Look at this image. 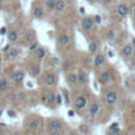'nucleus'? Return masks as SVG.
Returning <instances> with one entry per match:
<instances>
[{"instance_id":"1","label":"nucleus","mask_w":135,"mask_h":135,"mask_svg":"<svg viewBox=\"0 0 135 135\" xmlns=\"http://www.w3.org/2000/svg\"><path fill=\"white\" fill-rule=\"evenodd\" d=\"M62 121L60 119H52L50 122H49V128L52 132H58L62 129Z\"/></svg>"},{"instance_id":"2","label":"nucleus","mask_w":135,"mask_h":135,"mask_svg":"<svg viewBox=\"0 0 135 135\" xmlns=\"http://www.w3.org/2000/svg\"><path fill=\"white\" fill-rule=\"evenodd\" d=\"M105 100L108 105H115L116 101H117V93L114 92V91H109L107 92L105 96Z\"/></svg>"},{"instance_id":"3","label":"nucleus","mask_w":135,"mask_h":135,"mask_svg":"<svg viewBox=\"0 0 135 135\" xmlns=\"http://www.w3.org/2000/svg\"><path fill=\"white\" fill-rule=\"evenodd\" d=\"M74 105H75V108L77 110L83 109L86 105V98L84 96H78L74 101Z\"/></svg>"},{"instance_id":"4","label":"nucleus","mask_w":135,"mask_h":135,"mask_svg":"<svg viewBox=\"0 0 135 135\" xmlns=\"http://www.w3.org/2000/svg\"><path fill=\"white\" fill-rule=\"evenodd\" d=\"M133 52H134V48L132 46V44H126L124 48L121 49V55L126 58H129L133 55Z\"/></svg>"},{"instance_id":"5","label":"nucleus","mask_w":135,"mask_h":135,"mask_svg":"<svg viewBox=\"0 0 135 135\" xmlns=\"http://www.w3.org/2000/svg\"><path fill=\"white\" fill-rule=\"evenodd\" d=\"M81 26L83 30L89 31V30H91L93 26H94V20H93L92 18H90V17L83 18L81 21Z\"/></svg>"},{"instance_id":"6","label":"nucleus","mask_w":135,"mask_h":135,"mask_svg":"<svg viewBox=\"0 0 135 135\" xmlns=\"http://www.w3.org/2000/svg\"><path fill=\"white\" fill-rule=\"evenodd\" d=\"M129 13V6L126 3H120L117 6V14L120 17H126Z\"/></svg>"},{"instance_id":"7","label":"nucleus","mask_w":135,"mask_h":135,"mask_svg":"<svg viewBox=\"0 0 135 135\" xmlns=\"http://www.w3.org/2000/svg\"><path fill=\"white\" fill-rule=\"evenodd\" d=\"M39 126H40V120L38 118H32V119H30L27 121V128L32 131L37 130L39 128Z\"/></svg>"},{"instance_id":"8","label":"nucleus","mask_w":135,"mask_h":135,"mask_svg":"<svg viewBox=\"0 0 135 135\" xmlns=\"http://www.w3.org/2000/svg\"><path fill=\"white\" fill-rule=\"evenodd\" d=\"M55 82H56V78H55L54 74H46L45 76H44V83H45V86H52L55 84Z\"/></svg>"},{"instance_id":"9","label":"nucleus","mask_w":135,"mask_h":135,"mask_svg":"<svg viewBox=\"0 0 135 135\" xmlns=\"http://www.w3.org/2000/svg\"><path fill=\"white\" fill-rule=\"evenodd\" d=\"M99 110H100V107H99V105L97 102H93L92 105H90V108H89V113H90L91 116H96L97 114L99 113Z\"/></svg>"},{"instance_id":"10","label":"nucleus","mask_w":135,"mask_h":135,"mask_svg":"<svg viewBox=\"0 0 135 135\" xmlns=\"http://www.w3.org/2000/svg\"><path fill=\"white\" fill-rule=\"evenodd\" d=\"M65 2L63 0H57L56 3H55V11L57 13H61L65 10Z\"/></svg>"},{"instance_id":"11","label":"nucleus","mask_w":135,"mask_h":135,"mask_svg":"<svg viewBox=\"0 0 135 135\" xmlns=\"http://www.w3.org/2000/svg\"><path fill=\"white\" fill-rule=\"evenodd\" d=\"M12 78H13V80H14L15 82L19 83V82H21L23 80V78H24V74H23L22 72H15V73L12 74Z\"/></svg>"},{"instance_id":"12","label":"nucleus","mask_w":135,"mask_h":135,"mask_svg":"<svg viewBox=\"0 0 135 135\" xmlns=\"http://www.w3.org/2000/svg\"><path fill=\"white\" fill-rule=\"evenodd\" d=\"M43 10H42V8H40V6H37V8H34L33 11V15L34 17H35L36 19H41L42 17H43Z\"/></svg>"},{"instance_id":"13","label":"nucleus","mask_w":135,"mask_h":135,"mask_svg":"<svg viewBox=\"0 0 135 135\" xmlns=\"http://www.w3.org/2000/svg\"><path fill=\"white\" fill-rule=\"evenodd\" d=\"M58 41H59V43H60L61 45H68V44L70 43V41H71V39H70V37L68 35L62 34V35L59 37Z\"/></svg>"},{"instance_id":"14","label":"nucleus","mask_w":135,"mask_h":135,"mask_svg":"<svg viewBox=\"0 0 135 135\" xmlns=\"http://www.w3.org/2000/svg\"><path fill=\"white\" fill-rule=\"evenodd\" d=\"M105 62V56H103L102 54H98L95 56L94 58V63L96 67H99V65H101L102 63Z\"/></svg>"},{"instance_id":"15","label":"nucleus","mask_w":135,"mask_h":135,"mask_svg":"<svg viewBox=\"0 0 135 135\" xmlns=\"http://www.w3.org/2000/svg\"><path fill=\"white\" fill-rule=\"evenodd\" d=\"M99 78H100L101 81H103V82H108L110 79H111V74H110L108 71H105V72H102V73L100 74Z\"/></svg>"},{"instance_id":"16","label":"nucleus","mask_w":135,"mask_h":135,"mask_svg":"<svg viewBox=\"0 0 135 135\" xmlns=\"http://www.w3.org/2000/svg\"><path fill=\"white\" fill-rule=\"evenodd\" d=\"M45 50L44 49H37L36 50V57L38 58V60H42V59L45 57Z\"/></svg>"},{"instance_id":"17","label":"nucleus","mask_w":135,"mask_h":135,"mask_svg":"<svg viewBox=\"0 0 135 135\" xmlns=\"http://www.w3.org/2000/svg\"><path fill=\"white\" fill-rule=\"evenodd\" d=\"M55 99H56V95H55L54 93L50 92V93H48V94H46V96H45V101H46L48 103H50V105L54 103V102H55Z\"/></svg>"},{"instance_id":"18","label":"nucleus","mask_w":135,"mask_h":135,"mask_svg":"<svg viewBox=\"0 0 135 135\" xmlns=\"http://www.w3.org/2000/svg\"><path fill=\"white\" fill-rule=\"evenodd\" d=\"M8 89V81L5 78H0V92H4Z\"/></svg>"},{"instance_id":"19","label":"nucleus","mask_w":135,"mask_h":135,"mask_svg":"<svg viewBox=\"0 0 135 135\" xmlns=\"http://www.w3.org/2000/svg\"><path fill=\"white\" fill-rule=\"evenodd\" d=\"M77 77H78V82L79 83H84L86 80V75L84 72H79V73L77 74Z\"/></svg>"},{"instance_id":"20","label":"nucleus","mask_w":135,"mask_h":135,"mask_svg":"<svg viewBox=\"0 0 135 135\" xmlns=\"http://www.w3.org/2000/svg\"><path fill=\"white\" fill-rule=\"evenodd\" d=\"M8 37L10 41H16L17 38H18V33H17L16 31H11L10 33H8Z\"/></svg>"},{"instance_id":"21","label":"nucleus","mask_w":135,"mask_h":135,"mask_svg":"<svg viewBox=\"0 0 135 135\" xmlns=\"http://www.w3.org/2000/svg\"><path fill=\"white\" fill-rule=\"evenodd\" d=\"M97 49H98V44H97L96 42L95 41L90 42V44H89V51H90L91 53H95L97 51Z\"/></svg>"},{"instance_id":"22","label":"nucleus","mask_w":135,"mask_h":135,"mask_svg":"<svg viewBox=\"0 0 135 135\" xmlns=\"http://www.w3.org/2000/svg\"><path fill=\"white\" fill-rule=\"evenodd\" d=\"M69 81L72 84H76L78 82V77L76 74H70L69 75Z\"/></svg>"},{"instance_id":"23","label":"nucleus","mask_w":135,"mask_h":135,"mask_svg":"<svg viewBox=\"0 0 135 135\" xmlns=\"http://www.w3.org/2000/svg\"><path fill=\"white\" fill-rule=\"evenodd\" d=\"M18 54H19V51L17 49H11L8 51V57L10 58H15V57L18 56Z\"/></svg>"},{"instance_id":"24","label":"nucleus","mask_w":135,"mask_h":135,"mask_svg":"<svg viewBox=\"0 0 135 135\" xmlns=\"http://www.w3.org/2000/svg\"><path fill=\"white\" fill-rule=\"evenodd\" d=\"M55 3H56V0H46V8L48 10H54L55 8Z\"/></svg>"},{"instance_id":"25","label":"nucleus","mask_w":135,"mask_h":135,"mask_svg":"<svg viewBox=\"0 0 135 135\" xmlns=\"http://www.w3.org/2000/svg\"><path fill=\"white\" fill-rule=\"evenodd\" d=\"M105 38H107L108 40H113L114 38H115V32H114L113 30L108 31L107 34H105Z\"/></svg>"},{"instance_id":"26","label":"nucleus","mask_w":135,"mask_h":135,"mask_svg":"<svg viewBox=\"0 0 135 135\" xmlns=\"http://www.w3.org/2000/svg\"><path fill=\"white\" fill-rule=\"evenodd\" d=\"M39 73H40V68L38 67V65H35V67H33V69H32V71H31L32 76L36 77V76L39 75Z\"/></svg>"},{"instance_id":"27","label":"nucleus","mask_w":135,"mask_h":135,"mask_svg":"<svg viewBox=\"0 0 135 135\" xmlns=\"http://www.w3.org/2000/svg\"><path fill=\"white\" fill-rule=\"evenodd\" d=\"M110 131L111 132H114V133H117L118 131H119V129H118V124H111V127H110Z\"/></svg>"},{"instance_id":"28","label":"nucleus","mask_w":135,"mask_h":135,"mask_svg":"<svg viewBox=\"0 0 135 135\" xmlns=\"http://www.w3.org/2000/svg\"><path fill=\"white\" fill-rule=\"evenodd\" d=\"M55 102H56V105H61V103H62V96H61V94H57L56 95Z\"/></svg>"},{"instance_id":"29","label":"nucleus","mask_w":135,"mask_h":135,"mask_svg":"<svg viewBox=\"0 0 135 135\" xmlns=\"http://www.w3.org/2000/svg\"><path fill=\"white\" fill-rule=\"evenodd\" d=\"M94 20H95V22L96 23H100L101 22V18H100V16H95V18H94Z\"/></svg>"},{"instance_id":"30","label":"nucleus","mask_w":135,"mask_h":135,"mask_svg":"<svg viewBox=\"0 0 135 135\" xmlns=\"http://www.w3.org/2000/svg\"><path fill=\"white\" fill-rule=\"evenodd\" d=\"M17 97H18L19 100H23V99L25 98V95L23 94V93H20V94H18V96H17Z\"/></svg>"},{"instance_id":"31","label":"nucleus","mask_w":135,"mask_h":135,"mask_svg":"<svg viewBox=\"0 0 135 135\" xmlns=\"http://www.w3.org/2000/svg\"><path fill=\"white\" fill-rule=\"evenodd\" d=\"M8 116H11V117H15V115H16V114H15V112L14 111H8Z\"/></svg>"},{"instance_id":"32","label":"nucleus","mask_w":135,"mask_h":135,"mask_svg":"<svg viewBox=\"0 0 135 135\" xmlns=\"http://www.w3.org/2000/svg\"><path fill=\"white\" fill-rule=\"evenodd\" d=\"M33 50H37V43H35V44H32L31 46H30V51H33Z\"/></svg>"},{"instance_id":"33","label":"nucleus","mask_w":135,"mask_h":135,"mask_svg":"<svg viewBox=\"0 0 135 135\" xmlns=\"http://www.w3.org/2000/svg\"><path fill=\"white\" fill-rule=\"evenodd\" d=\"M10 50H11V45H10V44H6V45L3 48V52H8V51H10Z\"/></svg>"},{"instance_id":"34","label":"nucleus","mask_w":135,"mask_h":135,"mask_svg":"<svg viewBox=\"0 0 135 135\" xmlns=\"http://www.w3.org/2000/svg\"><path fill=\"white\" fill-rule=\"evenodd\" d=\"M6 32V29L5 27H1V30H0V35H4Z\"/></svg>"},{"instance_id":"35","label":"nucleus","mask_w":135,"mask_h":135,"mask_svg":"<svg viewBox=\"0 0 135 135\" xmlns=\"http://www.w3.org/2000/svg\"><path fill=\"white\" fill-rule=\"evenodd\" d=\"M63 96L65 97V102H67V103H69V95H67V92H65V93H63Z\"/></svg>"},{"instance_id":"36","label":"nucleus","mask_w":135,"mask_h":135,"mask_svg":"<svg viewBox=\"0 0 135 135\" xmlns=\"http://www.w3.org/2000/svg\"><path fill=\"white\" fill-rule=\"evenodd\" d=\"M112 1H113V0H102V2H103L105 4H110Z\"/></svg>"},{"instance_id":"37","label":"nucleus","mask_w":135,"mask_h":135,"mask_svg":"<svg viewBox=\"0 0 135 135\" xmlns=\"http://www.w3.org/2000/svg\"><path fill=\"white\" fill-rule=\"evenodd\" d=\"M132 46H133V48H135V38H133V39H132Z\"/></svg>"},{"instance_id":"38","label":"nucleus","mask_w":135,"mask_h":135,"mask_svg":"<svg viewBox=\"0 0 135 135\" xmlns=\"http://www.w3.org/2000/svg\"><path fill=\"white\" fill-rule=\"evenodd\" d=\"M69 115H70V116H73V115H74V113L71 111V112H69Z\"/></svg>"},{"instance_id":"39","label":"nucleus","mask_w":135,"mask_h":135,"mask_svg":"<svg viewBox=\"0 0 135 135\" xmlns=\"http://www.w3.org/2000/svg\"><path fill=\"white\" fill-rule=\"evenodd\" d=\"M1 62H2V55L0 54V63H1Z\"/></svg>"},{"instance_id":"40","label":"nucleus","mask_w":135,"mask_h":135,"mask_svg":"<svg viewBox=\"0 0 135 135\" xmlns=\"http://www.w3.org/2000/svg\"><path fill=\"white\" fill-rule=\"evenodd\" d=\"M88 1H89V2H95L96 0H88Z\"/></svg>"},{"instance_id":"41","label":"nucleus","mask_w":135,"mask_h":135,"mask_svg":"<svg viewBox=\"0 0 135 135\" xmlns=\"http://www.w3.org/2000/svg\"><path fill=\"white\" fill-rule=\"evenodd\" d=\"M133 12H134V15H135V6H134V8H133Z\"/></svg>"},{"instance_id":"42","label":"nucleus","mask_w":135,"mask_h":135,"mask_svg":"<svg viewBox=\"0 0 135 135\" xmlns=\"http://www.w3.org/2000/svg\"><path fill=\"white\" fill-rule=\"evenodd\" d=\"M117 135H122V134H117Z\"/></svg>"},{"instance_id":"43","label":"nucleus","mask_w":135,"mask_h":135,"mask_svg":"<svg viewBox=\"0 0 135 135\" xmlns=\"http://www.w3.org/2000/svg\"><path fill=\"white\" fill-rule=\"evenodd\" d=\"M133 135H135V133H134V134H133Z\"/></svg>"}]
</instances>
